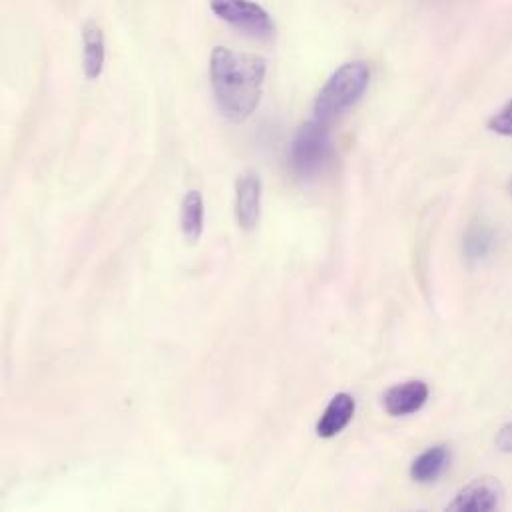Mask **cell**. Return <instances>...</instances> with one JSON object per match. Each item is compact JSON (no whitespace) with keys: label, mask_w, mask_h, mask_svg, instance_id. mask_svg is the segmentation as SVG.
Masks as SVG:
<instances>
[{"label":"cell","mask_w":512,"mask_h":512,"mask_svg":"<svg viewBox=\"0 0 512 512\" xmlns=\"http://www.w3.org/2000/svg\"><path fill=\"white\" fill-rule=\"evenodd\" d=\"M451 453L445 445H437L421 453L411 465V479L417 483H433L437 481L445 469L449 467Z\"/></svg>","instance_id":"cell-10"},{"label":"cell","mask_w":512,"mask_h":512,"mask_svg":"<svg viewBox=\"0 0 512 512\" xmlns=\"http://www.w3.org/2000/svg\"><path fill=\"white\" fill-rule=\"evenodd\" d=\"M261 210V178L256 172H246L236 182V218L242 230L252 232L259 222Z\"/></svg>","instance_id":"cell-7"},{"label":"cell","mask_w":512,"mask_h":512,"mask_svg":"<svg viewBox=\"0 0 512 512\" xmlns=\"http://www.w3.org/2000/svg\"><path fill=\"white\" fill-rule=\"evenodd\" d=\"M495 443H497V449H499V451L512 453V423L505 425V427L499 431Z\"/></svg>","instance_id":"cell-14"},{"label":"cell","mask_w":512,"mask_h":512,"mask_svg":"<svg viewBox=\"0 0 512 512\" xmlns=\"http://www.w3.org/2000/svg\"><path fill=\"white\" fill-rule=\"evenodd\" d=\"M493 248V234L483 228V226H477V228H471L467 238H465V252L471 259H481V257L487 256Z\"/></svg>","instance_id":"cell-12"},{"label":"cell","mask_w":512,"mask_h":512,"mask_svg":"<svg viewBox=\"0 0 512 512\" xmlns=\"http://www.w3.org/2000/svg\"><path fill=\"white\" fill-rule=\"evenodd\" d=\"M503 503V485L493 477H481L467 485L447 511L491 512Z\"/></svg>","instance_id":"cell-5"},{"label":"cell","mask_w":512,"mask_h":512,"mask_svg":"<svg viewBox=\"0 0 512 512\" xmlns=\"http://www.w3.org/2000/svg\"><path fill=\"white\" fill-rule=\"evenodd\" d=\"M267 62L218 46L210 60V78L220 112L232 122H246L259 106Z\"/></svg>","instance_id":"cell-1"},{"label":"cell","mask_w":512,"mask_h":512,"mask_svg":"<svg viewBox=\"0 0 512 512\" xmlns=\"http://www.w3.org/2000/svg\"><path fill=\"white\" fill-rule=\"evenodd\" d=\"M489 130L501 136H512V100L489 120Z\"/></svg>","instance_id":"cell-13"},{"label":"cell","mask_w":512,"mask_h":512,"mask_svg":"<svg viewBox=\"0 0 512 512\" xmlns=\"http://www.w3.org/2000/svg\"><path fill=\"white\" fill-rule=\"evenodd\" d=\"M371 82V68L365 60H353L337 68L315 100V120L331 124L353 108Z\"/></svg>","instance_id":"cell-2"},{"label":"cell","mask_w":512,"mask_h":512,"mask_svg":"<svg viewBox=\"0 0 512 512\" xmlns=\"http://www.w3.org/2000/svg\"><path fill=\"white\" fill-rule=\"evenodd\" d=\"M429 399V387L421 379H411L391 387L383 397V407L391 417H407L425 407Z\"/></svg>","instance_id":"cell-6"},{"label":"cell","mask_w":512,"mask_h":512,"mask_svg":"<svg viewBox=\"0 0 512 512\" xmlns=\"http://www.w3.org/2000/svg\"><path fill=\"white\" fill-rule=\"evenodd\" d=\"M353 415H355V399L349 393H339L327 405L315 431L321 439L337 437L351 423Z\"/></svg>","instance_id":"cell-9"},{"label":"cell","mask_w":512,"mask_h":512,"mask_svg":"<svg viewBox=\"0 0 512 512\" xmlns=\"http://www.w3.org/2000/svg\"><path fill=\"white\" fill-rule=\"evenodd\" d=\"M182 232L190 244H196L204 232V200L202 194L192 190L182 202Z\"/></svg>","instance_id":"cell-11"},{"label":"cell","mask_w":512,"mask_h":512,"mask_svg":"<svg viewBox=\"0 0 512 512\" xmlns=\"http://www.w3.org/2000/svg\"><path fill=\"white\" fill-rule=\"evenodd\" d=\"M212 12L234 28L261 40H269L275 34V22L269 12L252 0H212Z\"/></svg>","instance_id":"cell-4"},{"label":"cell","mask_w":512,"mask_h":512,"mask_svg":"<svg viewBox=\"0 0 512 512\" xmlns=\"http://www.w3.org/2000/svg\"><path fill=\"white\" fill-rule=\"evenodd\" d=\"M106 60L104 32L98 22L88 20L82 26V66L88 80L100 78Z\"/></svg>","instance_id":"cell-8"},{"label":"cell","mask_w":512,"mask_h":512,"mask_svg":"<svg viewBox=\"0 0 512 512\" xmlns=\"http://www.w3.org/2000/svg\"><path fill=\"white\" fill-rule=\"evenodd\" d=\"M331 154L333 148L327 124L311 120L297 130L289 148V164L299 178L309 180L325 170Z\"/></svg>","instance_id":"cell-3"},{"label":"cell","mask_w":512,"mask_h":512,"mask_svg":"<svg viewBox=\"0 0 512 512\" xmlns=\"http://www.w3.org/2000/svg\"><path fill=\"white\" fill-rule=\"evenodd\" d=\"M509 194H511V196H512V182H511V184H509Z\"/></svg>","instance_id":"cell-15"}]
</instances>
